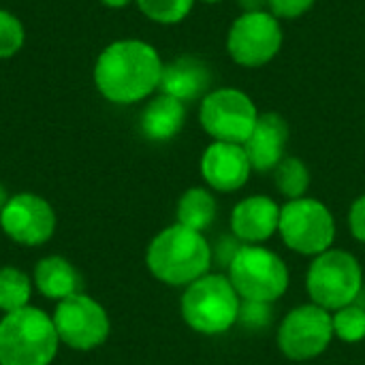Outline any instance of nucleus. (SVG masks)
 <instances>
[{
  "label": "nucleus",
  "instance_id": "obj_1",
  "mask_svg": "<svg viewBox=\"0 0 365 365\" xmlns=\"http://www.w3.org/2000/svg\"><path fill=\"white\" fill-rule=\"evenodd\" d=\"M163 58L154 45L141 38L109 43L92 68L94 88L113 105H135L158 92Z\"/></svg>",
  "mask_w": 365,
  "mask_h": 365
},
{
  "label": "nucleus",
  "instance_id": "obj_2",
  "mask_svg": "<svg viewBox=\"0 0 365 365\" xmlns=\"http://www.w3.org/2000/svg\"><path fill=\"white\" fill-rule=\"evenodd\" d=\"M214 250L207 237L182 225L163 229L148 246L145 263L150 274L169 287H188L210 274Z\"/></svg>",
  "mask_w": 365,
  "mask_h": 365
},
{
  "label": "nucleus",
  "instance_id": "obj_3",
  "mask_svg": "<svg viewBox=\"0 0 365 365\" xmlns=\"http://www.w3.org/2000/svg\"><path fill=\"white\" fill-rule=\"evenodd\" d=\"M58 344L53 321L41 308L26 306L0 319V365H49Z\"/></svg>",
  "mask_w": 365,
  "mask_h": 365
},
{
  "label": "nucleus",
  "instance_id": "obj_4",
  "mask_svg": "<svg viewBox=\"0 0 365 365\" xmlns=\"http://www.w3.org/2000/svg\"><path fill=\"white\" fill-rule=\"evenodd\" d=\"M242 299L231 280L220 274H205L186 287L180 310L184 323L203 336H220L229 331L240 317Z\"/></svg>",
  "mask_w": 365,
  "mask_h": 365
},
{
  "label": "nucleus",
  "instance_id": "obj_5",
  "mask_svg": "<svg viewBox=\"0 0 365 365\" xmlns=\"http://www.w3.org/2000/svg\"><path fill=\"white\" fill-rule=\"evenodd\" d=\"M227 267V278L242 302L274 304L289 289V267L284 259L261 244H242Z\"/></svg>",
  "mask_w": 365,
  "mask_h": 365
},
{
  "label": "nucleus",
  "instance_id": "obj_6",
  "mask_svg": "<svg viewBox=\"0 0 365 365\" xmlns=\"http://www.w3.org/2000/svg\"><path fill=\"white\" fill-rule=\"evenodd\" d=\"M306 291L312 304L336 312L357 302L364 291V269L355 255L329 248L312 259L306 274Z\"/></svg>",
  "mask_w": 365,
  "mask_h": 365
},
{
  "label": "nucleus",
  "instance_id": "obj_7",
  "mask_svg": "<svg viewBox=\"0 0 365 365\" xmlns=\"http://www.w3.org/2000/svg\"><path fill=\"white\" fill-rule=\"evenodd\" d=\"M278 233L293 252L319 257L336 242V218L323 201L302 197L280 207Z\"/></svg>",
  "mask_w": 365,
  "mask_h": 365
},
{
  "label": "nucleus",
  "instance_id": "obj_8",
  "mask_svg": "<svg viewBox=\"0 0 365 365\" xmlns=\"http://www.w3.org/2000/svg\"><path fill=\"white\" fill-rule=\"evenodd\" d=\"M257 120L255 101L240 88H214L199 101V124L212 141L244 145Z\"/></svg>",
  "mask_w": 365,
  "mask_h": 365
},
{
  "label": "nucleus",
  "instance_id": "obj_9",
  "mask_svg": "<svg viewBox=\"0 0 365 365\" xmlns=\"http://www.w3.org/2000/svg\"><path fill=\"white\" fill-rule=\"evenodd\" d=\"M284 32L280 19L269 11L242 13L227 32V53L244 68H261L269 64L282 49Z\"/></svg>",
  "mask_w": 365,
  "mask_h": 365
},
{
  "label": "nucleus",
  "instance_id": "obj_10",
  "mask_svg": "<svg viewBox=\"0 0 365 365\" xmlns=\"http://www.w3.org/2000/svg\"><path fill=\"white\" fill-rule=\"evenodd\" d=\"M51 321L60 344L83 353L105 344L111 331L107 310L83 293H75L58 302Z\"/></svg>",
  "mask_w": 365,
  "mask_h": 365
},
{
  "label": "nucleus",
  "instance_id": "obj_11",
  "mask_svg": "<svg viewBox=\"0 0 365 365\" xmlns=\"http://www.w3.org/2000/svg\"><path fill=\"white\" fill-rule=\"evenodd\" d=\"M334 338L331 312L317 304H304L282 319L278 329V349L291 361H310L323 355Z\"/></svg>",
  "mask_w": 365,
  "mask_h": 365
},
{
  "label": "nucleus",
  "instance_id": "obj_12",
  "mask_svg": "<svg viewBox=\"0 0 365 365\" xmlns=\"http://www.w3.org/2000/svg\"><path fill=\"white\" fill-rule=\"evenodd\" d=\"M0 227L15 244L41 246L56 231V212L41 195L19 192L0 210Z\"/></svg>",
  "mask_w": 365,
  "mask_h": 365
},
{
  "label": "nucleus",
  "instance_id": "obj_13",
  "mask_svg": "<svg viewBox=\"0 0 365 365\" xmlns=\"http://www.w3.org/2000/svg\"><path fill=\"white\" fill-rule=\"evenodd\" d=\"M252 165L246 156L244 145L212 141L201 156V175L210 190L235 192L250 180Z\"/></svg>",
  "mask_w": 365,
  "mask_h": 365
},
{
  "label": "nucleus",
  "instance_id": "obj_14",
  "mask_svg": "<svg viewBox=\"0 0 365 365\" xmlns=\"http://www.w3.org/2000/svg\"><path fill=\"white\" fill-rule=\"evenodd\" d=\"M212 81L214 71L210 68V64L199 56L184 53L163 66L158 92L169 94L186 105L192 101H201L210 90H214Z\"/></svg>",
  "mask_w": 365,
  "mask_h": 365
},
{
  "label": "nucleus",
  "instance_id": "obj_15",
  "mask_svg": "<svg viewBox=\"0 0 365 365\" xmlns=\"http://www.w3.org/2000/svg\"><path fill=\"white\" fill-rule=\"evenodd\" d=\"M289 143V124L276 111L259 113V120L244 143L246 156L252 165V171L265 173L274 171L284 158Z\"/></svg>",
  "mask_w": 365,
  "mask_h": 365
},
{
  "label": "nucleus",
  "instance_id": "obj_16",
  "mask_svg": "<svg viewBox=\"0 0 365 365\" xmlns=\"http://www.w3.org/2000/svg\"><path fill=\"white\" fill-rule=\"evenodd\" d=\"M280 225V205L265 195H250L242 199L231 212L233 237L242 244H263Z\"/></svg>",
  "mask_w": 365,
  "mask_h": 365
},
{
  "label": "nucleus",
  "instance_id": "obj_17",
  "mask_svg": "<svg viewBox=\"0 0 365 365\" xmlns=\"http://www.w3.org/2000/svg\"><path fill=\"white\" fill-rule=\"evenodd\" d=\"M184 124H186V105L163 92L150 96L139 118L141 135L154 143H165L175 139L182 133Z\"/></svg>",
  "mask_w": 365,
  "mask_h": 365
},
{
  "label": "nucleus",
  "instance_id": "obj_18",
  "mask_svg": "<svg viewBox=\"0 0 365 365\" xmlns=\"http://www.w3.org/2000/svg\"><path fill=\"white\" fill-rule=\"evenodd\" d=\"M34 287L43 297L51 302H62L79 293V274L64 257L51 255L36 263Z\"/></svg>",
  "mask_w": 365,
  "mask_h": 365
},
{
  "label": "nucleus",
  "instance_id": "obj_19",
  "mask_svg": "<svg viewBox=\"0 0 365 365\" xmlns=\"http://www.w3.org/2000/svg\"><path fill=\"white\" fill-rule=\"evenodd\" d=\"M218 214V203L216 197L212 195L210 188L203 186H192L188 188L175 207V220L182 227H188L192 231L203 233L205 229L212 227V222L216 220Z\"/></svg>",
  "mask_w": 365,
  "mask_h": 365
},
{
  "label": "nucleus",
  "instance_id": "obj_20",
  "mask_svg": "<svg viewBox=\"0 0 365 365\" xmlns=\"http://www.w3.org/2000/svg\"><path fill=\"white\" fill-rule=\"evenodd\" d=\"M274 184L287 201L302 199L310 188V169L302 158L284 156L274 169Z\"/></svg>",
  "mask_w": 365,
  "mask_h": 365
},
{
  "label": "nucleus",
  "instance_id": "obj_21",
  "mask_svg": "<svg viewBox=\"0 0 365 365\" xmlns=\"http://www.w3.org/2000/svg\"><path fill=\"white\" fill-rule=\"evenodd\" d=\"M32 297V280L17 267H0V310L4 314L21 310Z\"/></svg>",
  "mask_w": 365,
  "mask_h": 365
},
{
  "label": "nucleus",
  "instance_id": "obj_22",
  "mask_svg": "<svg viewBox=\"0 0 365 365\" xmlns=\"http://www.w3.org/2000/svg\"><path fill=\"white\" fill-rule=\"evenodd\" d=\"M135 2L150 21L173 26L190 15L197 0H135Z\"/></svg>",
  "mask_w": 365,
  "mask_h": 365
},
{
  "label": "nucleus",
  "instance_id": "obj_23",
  "mask_svg": "<svg viewBox=\"0 0 365 365\" xmlns=\"http://www.w3.org/2000/svg\"><path fill=\"white\" fill-rule=\"evenodd\" d=\"M334 336L346 344H357L365 340V308L351 304L331 314Z\"/></svg>",
  "mask_w": 365,
  "mask_h": 365
},
{
  "label": "nucleus",
  "instance_id": "obj_24",
  "mask_svg": "<svg viewBox=\"0 0 365 365\" xmlns=\"http://www.w3.org/2000/svg\"><path fill=\"white\" fill-rule=\"evenodd\" d=\"M24 41L26 30L21 19L11 11L0 9V60L13 58L24 47Z\"/></svg>",
  "mask_w": 365,
  "mask_h": 365
},
{
  "label": "nucleus",
  "instance_id": "obj_25",
  "mask_svg": "<svg viewBox=\"0 0 365 365\" xmlns=\"http://www.w3.org/2000/svg\"><path fill=\"white\" fill-rule=\"evenodd\" d=\"M272 304H261V302H242L240 306V317H237V323L250 327V329H261V327H267L269 319H272V310H269Z\"/></svg>",
  "mask_w": 365,
  "mask_h": 365
},
{
  "label": "nucleus",
  "instance_id": "obj_26",
  "mask_svg": "<svg viewBox=\"0 0 365 365\" xmlns=\"http://www.w3.org/2000/svg\"><path fill=\"white\" fill-rule=\"evenodd\" d=\"M317 0H267V11L276 19H297L306 15Z\"/></svg>",
  "mask_w": 365,
  "mask_h": 365
},
{
  "label": "nucleus",
  "instance_id": "obj_27",
  "mask_svg": "<svg viewBox=\"0 0 365 365\" xmlns=\"http://www.w3.org/2000/svg\"><path fill=\"white\" fill-rule=\"evenodd\" d=\"M349 229L357 242L365 244V195L357 197L349 210Z\"/></svg>",
  "mask_w": 365,
  "mask_h": 365
},
{
  "label": "nucleus",
  "instance_id": "obj_28",
  "mask_svg": "<svg viewBox=\"0 0 365 365\" xmlns=\"http://www.w3.org/2000/svg\"><path fill=\"white\" fill-rule=\"evenodd\" d=\"M235 4L242 9V13L267 11V0H235Z\"/></svg>",
  "mask_w": 365,
  "mask_h": 365
},
{
  "label": "nucleus",
  "instance_id": "obj_29",
  "mask_svg": "<svg viewBox=\"0 0 365 365\" xmlns=\"http://www.w3.org/2000/svg\"><path fill=\"white\" fill-rule=\"evenodd\" d=\"M105 6H109V9H124V6H128L130 2H135V0H101Z\"/></svg>",
  "mask_w": 365,
  "mask_h": 365
},
{
  "label": "nucleus",
  "instance_id": "obj_30",
  "mask_svg": "<svg viewBox=\"0 0 365 365\" xmlns=\"http://www.w3.org/2000/svg\"><path fill=\"white\" fill-rule=\"evenodd\" d=\"M6 201H9V195H6V188H4V186L0 184V210H2L4 205H6Z\"/></svg>",
  "mask_w": 365,
  "mask_h": 365
},
{
  "label": "nucleus",
  "instance_id": "obj_31",
  "mask_svg": "<svg viewBox=\"0 0 365 365\" xmlns=\"http://www.w3.org/2000/svg\"><path fill=\"white\" fill-rule=\"evenodd\" d=\"M199 2H205V4H218V2H222V0H199Z\"/></svg>",
  "mask_w": 365,
  "mask_h": 365
}]
</instances>
